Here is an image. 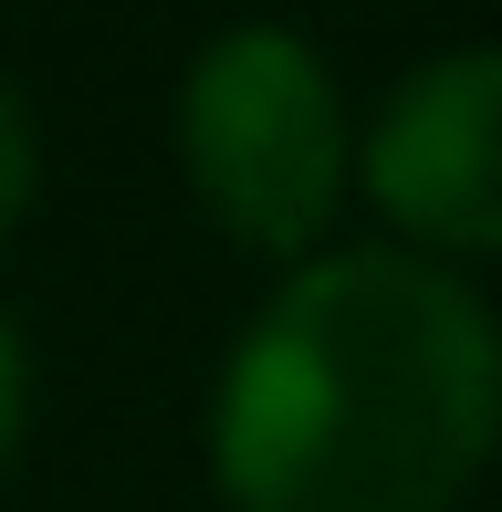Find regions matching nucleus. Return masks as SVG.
I'll list each match as a JSON object with an SVG mask.
<instances>
[{"instance_id": "obj_1", "label": "nucleus", "mask_w": 502, "mask_h": 512, "mask_svg": "<svg viewBox=\"0 0 502 512\" xmlns=\"http://www.w3.org/2000/svg\"><path fill=\"white\" fill-rule=\"evenodd\" d=\"M502 439V335L419 251H314L210 398L231 512H450Z\"/></svg>"}, {"instance_id": "obj_2", "label": "nucleus", "mask_w": 502, "mask_h": 512, "mask_svg": "<svg viewBox=\"0 0 502 512\" xmlns=\"http://www.w3.org/2000/svg\"><path fill=\"white\" fill-rule=\"evenodd\" d=\"M178 168L220 241L304 262L346 199V105L304 32L241 21L178 84Z\"/></svg>"}, {"instance_id": "obj_3", "label": "nucleus", "mask_w": 502, "mask_h": 512, "mask_svg": "<svg viewBox=\"0 0 502 512\" xmlns=\"http://www.w3.org/2000/svg\"><path fill=\"white\" fill-rule=\"evenodd\" d=\"M356 168L419 251H502V42L398 74Z\"/></svg>"}, {"instance_id": "obj_4", "label": "nucleus", "mask_w": 502, "mask_h": 512, "mask_svg": "<svg viewBox=\"0 0 502 512\" xmlns=\"http://www.w3.org/2000/svg\"><path fill=\"white\" fill-rule=\"evenodd\" d=\"M32 178H42V136H32V105H21V84L0 74V241H11L21 209H32Z\"/></svg>"}, {"instance_id": "obj_5", "label": "nucleus", "mask_w": 502, "mask_h": 512, "mask_svg": "<svg viewBox=\"0 0 502 512\" xmlns=\"http://www.w3.org/2000/svg\"><path fill=\"white\" fill-rule=\"evenodd\" d=\"M21 408H32V366H21V335H11V314H0V481H11V460H21Z\"/></svg>"}]
</instances>
